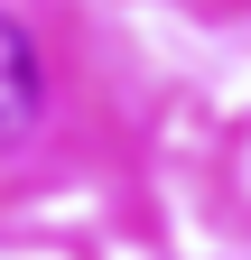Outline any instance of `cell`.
<instances>
[{"mask_svg": "<svg viewBox=\"0 0 251 260\" xmlns=\"http://www.w3.org/2000/svg\"><path fill=\"white\" fill-rule=\"evenodd\" d=\"M38 112H47V65H38L19 19H0V158L38 130Z\"/></svg>", "mask_w": 251, "mask_h": 260, "instance_id": "6da1fadb", "label": "cell"}]
</instances>
